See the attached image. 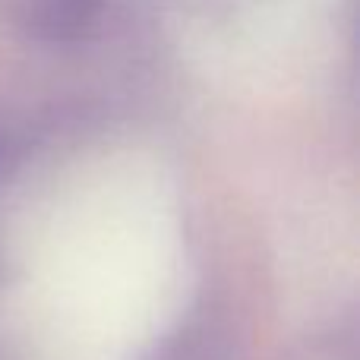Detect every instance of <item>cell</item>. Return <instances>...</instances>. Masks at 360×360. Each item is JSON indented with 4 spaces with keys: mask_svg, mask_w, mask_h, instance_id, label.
<instances>
[{
    "mask_svg": "<svg viewBox=\"0 0 360 360\" xmlns=\"http://www.w3.org/2000/svg\"><path fill=\"white\" fill-rule=\"evenodd\" d=\"M105 0H29L25 25L32 38L48 44H70L92 35Z\"/></svg>",
    "mask_w": 360,
    "mask_h": 360,
    "instance_id": "1",
    "label": "cell"
}]
</instances>
